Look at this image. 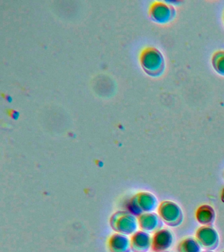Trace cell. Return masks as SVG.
<instances>
[{
    "mask_svg": "<svg viewBox=\"0 0 224 252\" xmlns=\"http://www.w3.org/2000/svg\"><path fill=\"white\" fill-rule=\"evenodd\" d=\"M150 15L155 22L167 23L175 15V9L172 5L164 1H155L150 7Z\"/></svg>",
    "mask_w": 224,
    "mask_h": 252,
    "instance_id": "cell-4",
    "label": "cell"
},
{
    "mask_svg": "<svg viewBox=\"0 0 224 252\" xmlns=\"http://www.w3.org/2000/svg\"><path fill=\"white\" fill-rule=\"evenodd\" d=\"M141 64L149 74L157 76L164 68V59L162 53L155 47H147L141 55Z\"/></svg>",
    "mask_w": 224,
    "mask_h": 252,
    "instance_id": "cell-1",
    "label": "cell"
},
{
    "mask_svg": "<svg viewBox=\"0 0 224 252\" xmlns=\"http://www.w3.org/2000/svg\"><path fill=\"white\" fill-rule=\"evenodd\" d=\"M196 220L202 226H212L216 219V212L210 205L198 207L195 212Z\"/></svg>",
    "mask_w": 224,
    "mask_h": 252,
    "instance_id": "cell-8",
    "label": "cell"
},
{
    "mask_svg": "<svg viewBox=\"0 0 224 252\" xmlns=\"http://www.w3.org/2000/svg\"><path fill=\"white\" fill-rule=\"evenodd\" d=\"M139 224L143 232H156L161 229L163 226L162 220L159 215L155 213H145L139 218Z\"/></svg>",
    "mask_w": 224,
    "mask_h": 252,
    "instance_id": "cell-6",
    "label": "cell"
},
{
    "mask_svg": "<svg viewBox=\"0 0 224 252\" xmlns=\"http://www.w3.org/2000/svg\"><path fill=\"white\" fill-rule=\"evenodd\" d=\"M136 206L139 212L150 213L154 211L158 205L156 197L149 192H141L136 196Z\"/></svg>",
    "mask_w": 224,
    "mask_h": 252,
    "instance_id": "cell-7",
    "label": "cell"
},
{
    "mask_svg": "<svg viewBox=\"0 0 224 252\" xmlns=\"http://www.w3.org/2000/svg\"></svg>",
    "mask_w": 224,
    "mask_h": 252,
    "instance_id": "cell-15",
    "label": "cell"
},
{
    "mask_svg": "<svg viewBox=\"0 0 224 252\" xmlns=\"http://www.w3.org/2000/svg\"></svg>",
    "mask_w": 224,
    "mask_h": 252,
    "instance_id": "cell-16",
    "label": "cell"
},
{
    "mask_svg": "<svg viewBox=\"0 0 224 252\" xmlns=\"http://www.w3.org/2000/svg\"><path fill=\"white\" fill-rule=\"evenodd\" d=\"M212 66L218 74L224 76V51H218L214 53L212 59Z\"/></svg>",
    "mask_w": 224,
    "mask_h": 252,
    "instance_id": "cell-11",
    "label": "cell"
},
{
    "mask_svg": "<svg viewBox=\"0 0 224 252\" xmlns=\"http://www.w3.org/2000/svg\"><path fill=\"white\" fill-rule=\"evenodd\" d=\"M168 252V251H164V252Z\"/></svg>",
    "mask_w": 224,
    "mask_h": 252,
    "instance_id": "cell-14",
    "label": "cell"
},
{
    "mask_svg": "<svg viewBox=\"0 0 224 252\" xmlns=\"http://www.w3.org/2000/svg\"><path fill=\"white\" fill-rule=\"evenodd\" d=\"M133 246L137 252H145L149 249L151 246L150 236L145 232H138L133 237Z\"/></svg>",
    "mask_w": 224,
    "mask_h": 252,
    "instance_id": "cell-9",
    "label": "cell"
},
{
    "mask_svg": "<svg viewBox=\"0 0 224 252\" xmlns=\"http://www.w3.org/2000/svg\"><path fill=\"white\" fill-rule=\"evenodd\" d=\"M173 243V235L170 230L161 228L153 234L151 247L155 252L167 251Z\"/></svg>",
    "mask_w": 224,
    "mask_h": 252,
    "instance_id": "cell-5",
    "label": "cell"
},
{
    "mask_svg": "<svg viewBox=\"0 0 224 252\" xmlns=\"http://www.w3.org/2000/svg\"><path fill=\"white\" fill-rule=\"evenodd\" d=\"M221 200L222 202L224 203V188L223 190H222V194H221Z\"/></svg>",
    "mask_w": 224,
    "mask_h": 252,
    "instance_id": "cell-12",
    "label": "cell"
},
{
    "mask_svg": "<svg viewBox=\"0 0 224 252\" xmlns=\"http://www.w3.org/2000/svg\"><path fill=\"white\" fill-rule=\"evenodd\" d=\"M178 252H201V247L195 238L188 237L183 239L177 248Z\"/></svg>",
    "mask_w": 224,
    "mask_h": 252,
    "instance_id": "cell-10",
    "label": "cell"
},
{
    "mask_svg": "<svg viewBox=\"0 0 224 252\" xmlns=\"http://www.w3.org/2000/svg\"><path fill=\"white\" fill-rule=\"evenodd\" d=\"M195 239L202 249L213 251L219 245V235L212 226H202L196 230Z\"/></svg>",
    "mask_w": 224,
    "mask_h": 252,
    "instance_id": "cell-3",
    "label": "cell"
},
{
    "mask_svg": "<svg viewBox=\"0 0 224 252\" xmlns=\"http://www.w3.org/2000/svg\"><path fill=\"white\" fill-rule=\"evenodd\" d=\"M158 214L163 222L172 227L180 225L184 219L182 209L172 201L161 202L159 206Z\"/></svg>",
    "mask_w": 224,
    "mask_h": 252,
    "instance_id": "cell-2",
    "label": "cell"
},
{
    "mask_svg": "<svg viewBox=\"0 0 224 252\" xmlns=\"http://www.w3.org/2000/svg\"><path fill=\"white\" fill-rule=\"evenodd\" d=\"M201 252H214L213 251H207V250H205V251Z\"/></svg>",
    "mask_w": 224,
    "mask_h": 252,
    "instance_id": "cell-13",
    "label": "cell"
}]
</instances>
